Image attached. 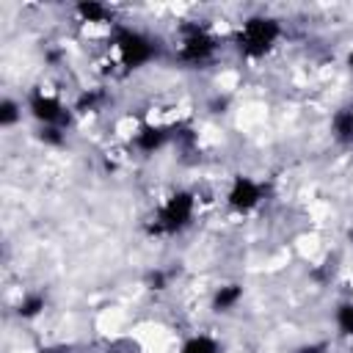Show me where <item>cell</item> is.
Listing matches in <instances>:
<instances>
[{
    "label": "cell",
    "mask_w": 353,
    "mask_h": 353,
    "mask_svg": "<svg viewBox=\"0 0 353 353\" xmlns=\"http://www.w3.org/2000/svg\"><path fill=\"white\" fill-rule=\"evenodd\" d=\"M41 353H69L66 347H50V350H41Z\"/></svg>",
    "instance_id": "ac0fdd59"
},
{
    "label": "cell",
    "mask_w": 353,
    "mask_h": 353,
    "mask_svg": "<svg viewBox=\"0 0 353 353\" xmlns=\"http://www.w3.org/2000/svg\"><path fill=\"white\" fill-rule=\"evenodd\" d=\"M77 14H80L83 19H88V22H102V19L108 17V8H105L102 3L88 0V3H80V6H77Z\"/></svg>",
    "instance_id": "30bf717a"
},
{
    "label": "cell",
    "mask_w": 353,
    "mask_h": 353,
    "mask_svg": "<svg viewBox=\"0 0 353 353\" xmlns=\"http://www.w3.org/2000/svg\"><path fill=\"white\" fill-rule=\"evenodd\" d=\"M44 309V298L41 295H30V298H25L22 303H19V314L22 317H33V314H39Z\"/></svg>",
    "instance_id": "7c38bea8"
},
{
    "label": "cell",
    "mask_w": 353,
    "mask_h": 353,
    "mask_svg": "<svg viewBox=\"0 0 353 353\" xmlns=\"http://www.w3.org/2000/svg\"><path fill=\"white\" fill-rule=\"evenodd\" d=\"M301 353H323V347L320 345H312V347H303Z\"/></svg>",
    "instance_id": "e0dca14e"
},
{
    "label": "cell",
    "mask_w": 353,
    "mask_h": 353,
    "mask_svg": "<svg viewBox=\"0 0 353 353\" xmlns=\"http://www.w3.org/2000/svg\"><path fill=\"white\" fill-rule=\"evenodd\" d=\"M30 110H33V116H36L39 121H44V124H55V121H63V110H61L58 99H52V97L36 94V97L30 99Z\"/></svg>",
    "instance_id": "8992f818"
},
{
    "label": "cell",
    "mask_w": 353,
    "mask_h": 353,
    "mask_svg": "<svg viewBox=\"0 0 353 353\" xmlns=\"http://www.w3.org/2000/svg\"><path fill=\"white\" fill-rule=\"evenodd\" d=\"M334 132L342 141H353V110L350 108L336 110V116H334Z\"/></svg>",
    "instance_id": "52a82bcc"
},
{
    "label": "cell",
    "mask_w": 353,
    "mask_h": 353,
    "mask_svg": "<svg viewBox=\"0 0 353 353\" xmlns=\"http://www.w3.org/2000/svg\"><path fill=\"white\" fill-rule=\"evenodd\" d=\"M215 50V41L201 28H188V36L182 41V58L185 61H204Z\"/></svg>",
    "instance_id": "277c9868"
},
{
    "label": "cell",
    "mask_w": 353,
    "mask_h": 353,
    "mask_svg": "<svg viewBox=\"0 0 353 353\" xmlns=\"http://www.w3.org/2000/svg\"><path fill=\"white\" fill-rule=\"evenodd\" d=\"M347 63H350V72H353V52L347 55Z\"/></svg>",
    "instance_id": "d6986e66"
},
{
    "label": "cell",
    "mask_w": 353,
    "mask_h": 353,
    "mask_svg": "<svg viewBox=\"0 0 353 353\" xmlns=\"http://www.w3.org/2000/svg\"><path fill=\"white\" fill-rule=\"evenodd\" d=\"M336 323H339V328H342L345 334H353V303L339 306V312H336Z\"/></svg>",
    "instance_id": "4fadbf2b"
},
{
    "label": "cell",
    "mask_w": 353,
    "mask_h": 353,
    "mask_svg": "<svg viewBox=\"0 0 353 353\" xmlns=\"http://www.w3.org/2000/svg\"><path fill=\"white\" fill-rule=\"evenodd\" d=\"M193 215V196L190 193H176L165 201V207L160 210V221H157V229L163 232H176L182 229Z\"/></svg>",
    "instance_id": "7a4b0ae2"
},
{
    "label": "cell",
    "mask_w": 353,
    "mask_h": 353,
    "mask_svg": "<svg viewBox=\"0 0 353 353\" xmlns=\"http://www.w3.org/2000/svg\"><path fill=\"white\" fill-rule=\"evenodd\" d=\"M163 141H165V132L157 130V127H143L141 135H138V146H141L143 152H154Z\"/></svg>",
    "instance_id": "ba28073f"
},
{
    "label": "cell",
    "mask_w": 353,
    "mask_h": 353,
    "mask_svg": "<svg viewBox=\"0 0 353 353\" xmlns=\"http://www.w3.org/2000/svg\"><path fill=\"white\" fill-rule=\"evenodd\" d=\"M259 193L262 190H259L256 182H251L245 176H237L234 185H232V190H229V204L237 207V210H248V207H254L259 201Z\"/></svg>",
    "instance_id": "5b68a950"
},
{
    "label": "cell",
    "mask_w": 353,
    "mask_h": 353,
    "mask_svg": "<svg viewBox=\"0 0 353 353\" xmlns=\"http://www.w3.org/2000/svg\"><path fill=\"white\" fill-rule=\"evenodd\" d=\"M14 121H17V105H14L11 99H6V102L0 105V124L8 127V124H14Z\"/></svg>",
    "instance_id": "5bb4252c"
},
{
    "label": "cell",
    "mask_w": 353,
    "mask_h": 353,
    "mask_svg": "<svg viewBox=\"0 0 353 353\" xmlns=\"http://www.w3.org/2000/svg\"><path fill=\"white\" fill-rule=\"evenodd\" d=\"M41 138H44V141H50V143H58V141H61V135H58V130H55V127H47V130L41 132Z\"/></svg>",
    "instance_id": "9a60e30c"
},
{
    "label": "cell",
    "mask_w": 353,
    "mask_h": 353,
    "mask_svg": "<svg viewBox=\"0 0 353 353\" xmlns=\"http://www.w3.org/2000/svg\"><path fill=\"white\" fill-rule=\"evenodd\" d=\"M163 281H165V279H163V273H152V276H149V284H152V287H157V290L163 287Z\"/></svg>",
    "instance_id": "2e32d148"
},
{
    "label": "cell",
    "mask_w": 353,
    "mask_h": 353,
    "mask_svg": "<svg viewBox=\"0 0 353 353\" xmlns=\"http://www.w3.org/2000/svg\"><path fill=\"white\" fill-rule=\"evenodd\" d=\"M116 44H119V52L124 58L127 66H141L152 58V44L149 39H143L141 33L135 30H127V28H119L116 30Z\"/></svg>",
    "instance_id": "3957f363"
},
{
    "label": "cell",
    "mask_w": 353,
    "mask_h": 353,
    "mask_svg": "<svg viewBox=\"0 0 353 353\" xmlns=\"http://www.w3.org/2000/svg\"><path fill=\"white\" fill-rule=\"evenodd\" d=\"M279 36V22L268 17H254L240 30V50L245 55H262Z\"/></svg>",
    "instance_id": "6da1fadb"
},
{
    "label": "cell",
    "mask_w": 353,
    "mask_h": 353,
    "mask_svg": "<svg viewBox=\"0 0 353 353\" xmlns=\"http://www.w3.org/2000/svg\"><path fill=\"white\" fill-rule=\"evenodd\" d=\"M240 295H243V290H240V287H234V284L221 287V290H218V295H215V309H218V312L232 309V306L240 301Z\"/></svg>",
    "instance_id": "9c48e42d"
},
{
    "label": "cell",
    "mask_w": 353,
    "mask_h": 353,
    "mask_svg": "<svg viewBox=\"0 0 353 353\" xmlns=\"http://www.w3.org/2000/svg\"><path fill=\"white\" fill-rule=\"evenodd\" d=\"M182 353H218V345L210 336H193L182 345Z\"/></svg>",
    "instance_id": "8fae6325"
}]
</instances>
